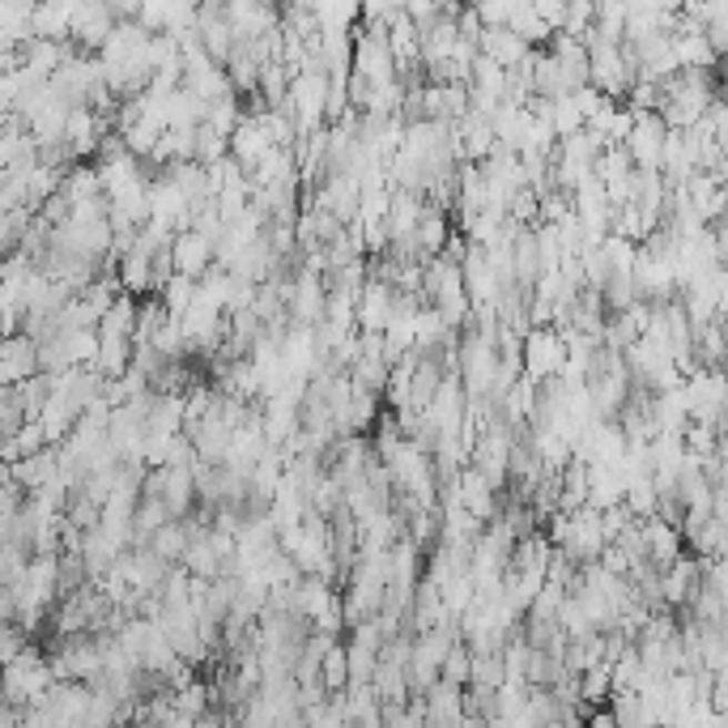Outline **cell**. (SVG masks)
<instances>
[{
	"instance_id": "obj_50",
	"label": "cell",
	"mask_w": 728,
	"mask_h": 728,
	"mask_svg": "<svg viewBox=\"0 0 728 728\" xmlns=\"http://www.w3.org/2000/svg\"><path fill=\"white\" fill-rule=\"evenodd\" d=\"M725 380H728V371H725Z\"/></svg>"
},
{
	"instance_id": "obj_4",
	"label": "cell",
	"mask_w": 728,
	"mask_h": 728,
	"mask_svg": "<svg viewBox=\"0 0 728 728\" xmlns=\"http://www.w3.org/2000/svg\"><path fill=\"white\" fill-rule=\"evenodd\" d=\"M120 18H115V4L111 0H81L78 18H73V48L90 55H103L107 39L115 34Z\"/></svg>"
},
{
	"instance_id": "obj_44",
	"label": "cell",
	"mask_w": 728,
	"mask_h": 728,
	"mask_svg": "<svg viewBox=\"0 0 728 728\" xmlns=\"http://www.w3.org/2000/svg\"><path fill=\"white\" fill-rule=\"evenodd\" d=\"M456 27H461V39H465V43H477V48H482V34H486V27H482V18H477V4H465V9H461Z\"/></svg>"
},
{
	"instance_id": "obj_33",
	"label": "cell",
	"mask_w": 728,
	"mask_h": 728,
	"mask_svg": "<svg viewBox=\"0 0 728 728\" xmlns=\"http://www.w3.org/2000/svg\"><path fill=\"white\" fill-rule=\"evenodd\" d=\"M34 218H39V213H30V209H13V213L0 218V247H4V256L22 252L30 226H34Z\"/></svg>"
},
{
	"instance_id": "obj_47",
	"label": "cell",
	"mask_w": 728,
	"mask_h": 728,
	"mask_svg": "<svg viewBox=\"0 0 728 728\" xmlns=\"http://www.w3.org/2000/svg\"><path fill=\"white\" fill-rule=\"evenodd\" d=\"M600 567H605L609 575H618V579H626V575H630V558H626L618 546H609L605 554H600Z\"/></svg>"
},
{
	"instance_id": "obj_35",
	"label": "cell",
	"mask_w": 728,
	"mask_h": 728,
	"mask_svg": "<svg viewBox=\"0 0 728 728\" xmlns=\"http://www.w3.org/2000/svg\"><path fill=\"white\" fill-rule=\"evenodd\" d=\"M579 264H584V282H588V290H605L614 282V261H609L605 243H600V247H584V252H579Z\"/></svg>"
},
{
	"instance_id": "obj_13",
	"label": "cell",
	"mask_w": 728,
	"mask_h": 728,
	"mask_svg": "<svg viewBox=\"0 0 728 728\" xmlns=\"http://www.w3.org/2000/svg\"><path fill=\"white\" fill-rule=\"evenodd\" d=\"M392 315H396V290L371 277L358 299V333H388Z\"/></svg>"
},
{
	"instance_id": "obj_19",
	"label": "cell",
	"mask_w": 728,
	"mask_h": 728,
	"mask_svg": "<svg viewBox=\"0 0 728 728\" xmlns=\"http://www.w3.org/2000/svg\"><path fill=\"white\" fill-rule=\"evenodd\" d=\"M533 52H537V48H528L520 34H512L507 27H503V30H486V34H482V55H491V60H495V64H503L507 73L524 69V64L533 60Z\"/></svg>"
},
{
	"instance_id": "obj_6",
	"label": "cell",
	"mask_w": 728,
	"mask_h": 728,
	"mask_svg": "<svg viewBox=\"0 0 728 728\" xmlns=\"http://www.w3.org/2000/svg\"><path fill=\"white\" fill-rule=\"evenodd\" d=\"M605 549H609V542H605V528H600L597 507L575 512L572 516V537H567L563 554L572 558L575 567H593V563H600V554H605Z\"/></svg>"
},
{
	"instance_id": "obj_1",
	"label": "cell",
	"mask_w": 728,
	"mask_h": 728,
	"mask_svg": "<svg viewBox=\"0 0 728 728\" xmlns=\"http://www.w3.org/2000/svg\"><path fill=\"white\" fill-rule=\"evenodd\" d=\"M498 363H503L498 341L482 337L477 324L468 320V328L461 333V345H456V375H461V384H465L468 401H491Z\"/></svg>"
},
{
	"instance_id": "obj_12",
	"label": "cell",
	"mask_w": 728,
	"mask_h": 728,
	"mask_svg": "<svg viewBox=\"0 0 728 728\" xmlns=\"http://www.w3.org/2000/svg\"><path fill=\"white\" fill-rule=\"evenodd\" d=\"M175 269H180V277L205 282L209 273L218 269V243L196 231L180 234V239H175Z\"/></svg>"
},
{
	"instance_id": "obj_9",
	"label": "cell",
	"mask_w": 728,
	"mask_h": 728,
	"mask_svg": "<svg viewBox=\"0 0 728 728\" xmlns=\"http://www.w3.org/2000/svg\"><path fill=\"white\" fill-rule=\"evenodd\" d=\"M328 315V282L324 277H294V299H290V324L294 328H320Z\"/></svg>"
},
{
	"instance_id": "obj_38",
	"label": "cell",
	"mask_w": 728,
	"mask_h": 728,
	"mask_svg": "<svg viewBox=\"0 0 728 728\" xmlns=\"http://www.w3.org/2000/svg\"><path fill=\"white\" fill-rule=\"evenodd\" d=\"M593 27H597V4L593 0H567V30L563 34L584 43L593 34Z\"/></svg>"
},
{
	"instance_id": "obj_31",
	"label": "cell",
	"mask_w": 728,
	"mask_h": 728,
	"mask_svg": "<svg viewBox=\"0 0 728 728\" xmlns=\"http://www.w3.org/2000/svg\"><path fill=\"white\" fill-rule=\"evenodd\" d=\"M626 507H630L635 520H651V516L660 512V495H656L651 473L648 477H630V482H626Z\"/></svg>"
},
{
	"instance_id": "obj_20",
	"label": "cell",
	"mask_w": 728,
	"mask_h": 728,
	"mask_svg": "<svg viewBox=\"0 0 728 728\" xmlns=\"http://www.w3.org/2000/svg\"><path fill=\"white\" fill-rule=\"evenodd\" d=\"M27 495H39L43 486H52L55 477H60V447H48V452H39V456H30L22 465L4 468Z\"/></svg>"
},
{
	"instance_id": "obj_18",
	"label": "cell",
	"mask_w": 728,
	"mask_h": 728,
	"mask_svg": "<svg viewBox=\"0 0 728 728\" xmlns=\"http://www.w3.org/2000/svg\"><path fill=\"white\" fill-rule=\"evenodd\" d=\"M452 234H456V222H452V213L439 205H426L422 213V222H417V247H422V261H435L447 252V243H452Z\"/></svg>"
},
{
	"instance_id": "obj_5",
	"label": "cell",
	"mask_w": 728,
	"mask_h": 728,
	"mask_svg": "<svg viewBox=\"0 0 728 728\" xmlns=\"http://www.w3.org/2000/svg\"><path fill=\"white\" fill-rule=\"evenodd\" d=\"M34 375H43V363H39V341L18 333V337L0 341V384L4 388H22Z\"/></svg>"
},
{
	"instance_id": "obj_3",
	"label": "cell",
	"mask_w": 728,
	"mask_h": 728,
	"mask_svg": "<svg viewBox=\"0 0 728 728\" xmlns=\"http://www.w3.org/2000/svg\"><path fill=\"white\" fill-rule=\"evenodd\" d=\"M572 363L567 354V341L558 337L554 328H533L524 337V375L533 384H549V380H563V371Z\"/></svg>"
},
{
	"instance_id": "obj_22",
	"label": "cell",
	"mask_w": 728,
	"mask_h": 728,
	"mask_svg": "<svg viewBox=\"0 0 728 728\" xmlns=\"http://www.w3.org/2000/svg\"><path fill=\"white\" fill-rule=\"evenodd\" d=\"M626 503V473L618 465H593V498L588 507L597 512H614Z\"/></svg>"
},
{
	"instance_id": "obj_28",
	"label": "cell",
	"mask_w": 728,
	"mask_h": 728,
	"mask_svg": "<svg viewBox=\"0 0 728 728\" xmlns=\"http://www.w3.org/2000/svg\"><path fill=\"white\" fill-rule=\"evenodd\" d=\"M315 22H320V30H358L363 4H354V0H320L315 4Z\"/></svg>"
},
{
	"instance_id": "obj_17",
	"label": "cell",
	"mask_w": 728,
	"mask_h": 728,
	"mask_svg": "<svg viewBox=\"0 0 728 728\" xmlns=\"http://www.w3.org/2000/svg\"><path fill=\"white\" fill-rule=\"evenodd\" d=\"M188 439L196 443V456L205 461V465H226V456H231V443H234V431L222 422V417H209L201 426H192V431H183Z\"/></svg>"
},
{
	"instance_id": "obj_34",
	"label": "cell",
	"mask_w": 728,
	"mask_h": 728,
	"mask_svg": "<svg viewBox=\"0 0 728 728\" xmlns=\"http://www.w3.org/2000/svg\"><path fill=\"white\" fill-rule=\"evenodd\" d=\"M443 681H447V686H461V690L473 686V648H468L465 639H456L452 651H447V660H443Z\"/></svg>"
},
{
	"instance_id": "obj_25",
	"label": "cell",
	"mask_w": 728,
	"mask_h": 728,
	"mask_svg": "<svg viewBox=\"0 0 728 728\" xmlns=\"http://www.w3.org/2000/svg\"><path fill=\"white\" fill-rule=\"evenodd\" d=\"M188 546H192V524L188 520H171L162 533H154V542H150V549H154L162 563H171V567H183Z\"/></svg>"
},
{
	"instance_id": "obj_2",
	"label": "cell",
	"mask_w": 728,
	"mask_h": 728,
	"mask_svg": "<svg viewBox=\"0 0 728 728\" xmlns=\"http://www.w3.org/2000/svg\"><path fill=\"white\" fill-rule=\"evenodd\" d=\"M354 73L375 81V85H392V81L401 78V64H396L388 43V27H366V22H358V30H354Z\"/></svg>"
},
{
	"instance_id": "obj_24",
	"label": "cell",
	"mask_w": 728,
	"mask_h": 728,
	"mask_svg": "<svg viewBox=\"0 0 728 728\" xmlns=\"http://www.w3.org/2000/svg\"><path fill=\"white\" fill-rule=\"evenodd\" d=\"M60 196H69V205L73 209L85 205V201L107 196L103 180H99V166H94V162H78V166H69V171H64V183H60Z\"/></svg>"
},
{
	"instance_id": "obj_40",
	"label": "cell",
	"mask_w": 728,
	"mask_h": 728,
	"mask_svg": "<svg viewBox=\"0 0 728 728\" xmlns=\"http://www.w3.org/2000/svg\"><path fill=\"white\" fill-rule=\"evenodd\" d=\"M614 546H618L626 558H630V567H639V563H651V558H648V537H644V524H639V520L630 524V528H626V533L618 537V542H614Z\"/></svg>"
},
{
	"instance_id": "obj_27",
	"label": "cell",
	"mask_w": 728,
	"mask_h": 728,
	"mask_svg": "<svg viewBox=\"0 0 728 728\" xmlns=\"http://www.w3.org/2000/svg\"><path fill=\"white\" fill-rule=\"evenodd\" d=\"M136 312H141V299H132V294H120L115 303H111V312L103 315V337H124L136 345Z\"/></svg>"
},
{
	"instance_id": "obj_23",
	"label": "cell",
	"mask_w": 728,
	"mask_h": 728,
	"mask_svg": "<svg viewBox=\"0 0 728 728\" xmlns=\"http://www.w3.org/2000/svg\"><path fill=\"white\" fill-rule=\"evenodd\" d=\"M507 30H512V34H520L524 43H528V48H537V52H542V48H549V39H554V30H549L542 18H537V4H533V0H512V18H507Z\"/></svg>"
},
{
	"instance_id": "obj_15",
	"label": "cell",
	"mask_w": 728,
	"mask_h": 728,
	"mask_svg": "<svg viewBox=\"0 0 728 728\" xmlns=\"http://www.w3.org/2000/svg\"><path fill=\"white\" fill-rule=\"evenodd\" d=\"M639 524H644V537H648L651 567L669 572L677 558L686 554V537H681V528H674V524L660 520V516H651V520H639Z\"/></svg>"
},
{
	"instance_id": "obj_26",
	"label": "cell",
	"mask_w": 728,
	"mask_h": 728,
	"mask_svg": "<svg viewBox=\"0 0 728 728\" xmlns=\"http://www.w3.org/2000/svg\"><path fill=\"white\" fill-rule=\"evenodd\" d=\"M52 443H48V431L39 426V422H30L27 431L18 435V439H0V456H4V468L22 465L30 456H39V452H48Z\"/></svg>"
},
{
	"instance_id": "obj_37",
	"label": "cell",
	"mask_w": 728,
	"mask_h": 728,
	"mask_svg": "<svg viewBox=\"0 0 728 728\" xmlns=\"http://www.w3.org/2000/svg\"><path fill=\"white\" fill-rule=\"evenodd\" d=\"M196 290H201V282H192V277H175L171 286L162 290V303H166V312L175 315V320H183V315L192 312V303H196Z\"/></svg>"
},
{
	"instance_id": "obj_36",
	"label": "cell",
	"mask_w": 728,
	"mask_h": 728,
	"mask_svg": "<svg viewBox=\"0 0 728 728\" xmlns=\"http://www.w3.org/2000/svg\"><path fill=\"white\" fill-rule=\"evenodd\" d=\"M554 132H558V141H567V136H579V132L588 129V120H584V111L575 107V99H554Z\"/></svg>"
},
{
	"instance_id": "obj_41",
	"label": "cell",
	"mask_w": 728,
	"mask_h": 728,
	"mask_svg": "<svg viewBox=\"0 0 728 728\" xmlns=\"http://www.w3.org/2000/svg\"><path fill=\"white\" fill-rule=\"evenodd\" d=\"M477 18H482V27L486 30H503L507 27V18H512V0H482V4H477Z\"/></svg>"
},
{
	"instance_id": "obj_8",
	"label": "cell",
	"mask_w": 728,
	"mask_h": 728,
	"mask_svg": "<svg viewBox=\"0 0 728 728\" xmlns=\"http://www.w3.org/2000/svg\"><path fill=\"white\" fill-rule=\"evenodd\" d=\"M226 22L234 27L239 43H256L264 34L282 30V9L261 4V0H226Z\"/></svg>"
},
{
	"instance_id": "obj_46",
	"label": "cell",
	"mask_w": 728,
	"mask_h": 728,
	"mask_svg": "<svg viewBox=\"0 0 728 728\" xmlns=\"http://www.w3.org/2000/svg\"><path fill=\"white\" fill-rule=\"evenodd\" d=\"M572 99H575V107L584 111V120H593L600 107L609 103V99H605V94L597 90V85H584V90H579V94H572Z\"/></svg>"
},
{
	"instance_id": "obj_45",
	"label": "cell",
	"mask_w": 728,
	"mask_h": 728,
	"mask_svg": "<svg viewBox=\"0 0 728 728\" xmlns=\"http://www.w3.org/2000/svg\"><path fill=\"white\" fill-rule=\"evenodd\" d=\"M707 588L728 605V558H716L707 563Z\"/></svg>"
},
{
	"instance_id": "obj_43",
	"label": "cell",
	"mask_w": 728,
	"mask_h": 728,
	"mask_svg": "<svg viewBox=\"0 0 728 728\" xmlns=\"http://www.w3.org/2000/svg\"><path fill=\"white\" fill-rule=\"evenodd\" d=\"M405 13H410V22H414L417 30H431L443 18V4H431V0H410V4H405Z\"/></svg>"
},
{
	"instance_id": "obj_14",
	"label": "cell",
	"mask_w": 728,
	"mask_h": 728,
	"mask_svg": "<svg viewBox=\"0 0 728 728\" xmlns=\"http://www.w3.org/2000/svg\"><path fill=\"white\" fill-rule=\"evenodd\" d=\"M426 699V728H461L468 716V699L461 686H447L439 681L431 695H422Z\"/></svg>"
},
{
	"instance_id": "obj_42",
	"label": "cell",
	"mask_w": 728,
	"mask_h": 728,
	"mask_svg": "<svg viewBox=\"0 0 728 728\" xmlns=\"http://www.w3.org/2000/svg\"><path fill=\"white\" fill-rule=\"evenodd\" d=\"M533 4H537V18H542L554 34L567 30V0H533Z\"/></svg>"
},
{
	"instance_id": "obj_7",
	"label": "cell",
	"mask_w": 728,
	"mask_h": 728,
	"mask_svg": "<svg viewBox=\"0 0 728 728\" xmlns=\"http://www.w3.org/2000/svg\"><path fill=\"white\" fill-rule=\"evenodd\" d=\"M665 141H669V124L660 111H648V115H635V132L626 141V150L635 158L639 171H660V158H665Z\"/></svg>"
},
{
	"instance_id": "obj_16",
	"label": "cell",
	"mask_w": 728,
	"mask_h": 728,
	"mask_svg": "<svg viewBox=\"0 0 728 728\" xmlns=\"http://www.w3.org/2000/svg\"><path fill=\"white\" fill-rule=\"evenodd\" d=\"M456 136H461V145H465V162H477V166H486L498 150L495 124H491L486 115H477V111H468L465 120L456 124Z\"/></svg>"
},
{
	"instance_id": "obj_29",
	"label": "cell",
	"mask_w": 728,
	"mask_h": 728,
	"mask_svg": "<svg viewBox=\"0 0 728 728\" xmlns=\"http://www.w3.org/2000/svg\"><path fill=\"white\" fill-rule=\"evenodd\" d=\"M635 171H639V166H635V158H630L626 145H605V154H600V162H597V180L605 183V188H618V183H626Z\"/></svg>"
},
{
	"instance_id": "obj_11",
	"label": "cell",
	"mask_w": 728,
	"mask_h": 728,
	"mask_svg": "<svg viewBox=\"0 0 728 728\" xmlns=\"http://www.w3.org/2000/svg\"><path fill=\"white\" fill-rule=\"evenodd\" d=\"M81 0H43L34 4L30 30L34 39H52V43H73V18H78Z\"/></svg>"
},
{
	"instance_id": "obj_30",
	"label": "cell",
	"mask_w": 728,
	"mask_h": 728,
	"mask_svg": "<svg viewBox=\"0 0 728 728\" xmlns=\"http://www.w3.org/2000/svg\"><path fill=\"white\" fill-rule=\"evenodd\" d=\"M320 681H324L328 695H345V690H350L354 677H350V651H345L341 639L328 648V656H324V665H320Z\"/></svg>"
},
{
	"instance_id": "obj_10",
	"label": "cell",
	"mask_w": 728,
	"mask_h": 728,
	"mask_svg": "<svg viewBox=\"0 0 728 728\" xmlns=\"http://www.w3.org/2000/svg\"><path fill=\"white\" fill-rule=\"evenodd\" d=\"M456 482H461V503H465L468 516H477L482 524H495L498 516H503V498H498V491L486 482V473H482V468L465 465Z\"/></svg>"
},
{
	"instance_id": "obj_48",
	"label": "cell",
	"mask_w": 728,
	"mask_h": 728,
	"mask_svg": "<svg viewBox=\"0 0 728 728\" xmlns=\"http://www.w3.org/2000/svg\"><path fill=\"white\" fill-rule=\"evenodd\" d=\"M584 728H618V720H614V711H593Z\"/></svg>"
},
{
	"instance_id": "obj_21",
	"label": "cell",
	"mask_w": 728,
	"mask_h": 728,
	"mask_svg": "<svg viewBox=\"0 0 728 728\" xmlns=\"http://www.w3.org/2000/svg\"><path fill=\"white\" fill-rule=\"evenodd\" d=\"M273 150H277V145L264 136L261 120H243V129L231 136V158L243 166V171H247V175H252V171H256V166H261Z\"/></svg>"
},
{
	"instance_id": "obj_32",
	"label": "cell",
	"mask_w": 728,
	"mask_h": 728,
	"mask_svg": "<svg viewBox=\"0 0 728 728\" xmlns=\"http://www.w3.org/2000/svg\"><path fill=\"white\" fill-rule=\"evenodd\" d=\"M27 426H30V417H27V401H22V392L4 388L0 392V439H18Z\"/></svg>"
},
{
	"instance_id": "obj_49",
	"label": "cell",
	"mask_w": 728,
	"mask_h": 728,
	"mask_svg": "<svg viewBox=\"0 0 728 728\" xmlns=\"http://www.w3.org/2000/svg\"><path fill=\"white\" fill-rule=\"evenodd\" d=\"M716 702L728 711V677H720V690H716Z\"/></svg>"
},
{
	"instance_id": "obj_39",
	"label": "cell",
	"mask_w": 728,
	"mask_h": 728,
	"mask_svg": "<svg viewBox=\"0 0 728 728\" xmlns=\"http://www.w3.org/2000/svg\"><path fill=\"white\" fill-rule=\"evenodd\" d=\"M64 516H69V524H78L81 533H94V528H103V507H99L94 498H85L81 491L73 495V503H69V512H64Z\"/></svg>"
}]
</instances>
